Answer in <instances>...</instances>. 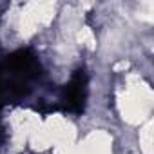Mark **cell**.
<instances>
[{
    "label": "cell",
    "mask_w": 154,
    "mask_h": 154,
    "mask_svg": "<svg viewBox=\"0 0 154 154\" xmlns=\"http://www.w3.org/2000/svg\"><path fill=\"white\" fill-rule=\"evenodd\" d=\"M40 62L29 49L11 53L0 62V109L26 98L40 78Z\"/></svg>",
    "instance_id": "1"
},
{
    "label": "cell",
    "mask_w": 154,
    "mask_h": 154,
    "mask_svg": "<svg viewBox=\"0 0 154 154\" xmlns=\"http://www.w3.org/2000/svg\"><path fill=\"white\" fill-rule=\"evenodd\" d=\"M87 96H89V76L85 69H78L72 72L71 80L62 89L60 94L62 109L71 114H82L87 103Z\"/></svg>",
    "instance_id": "2"
}]
</instances>
